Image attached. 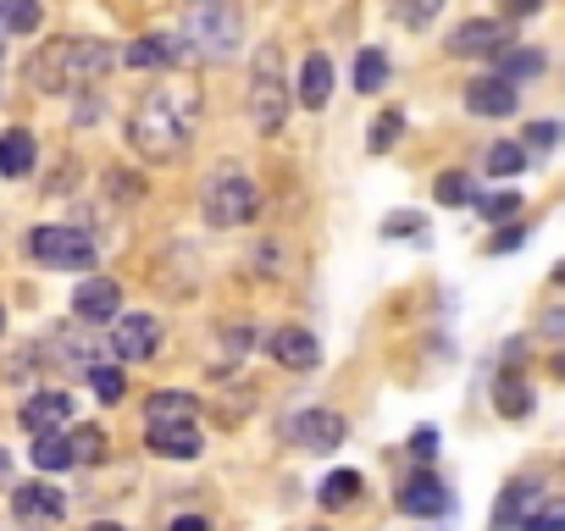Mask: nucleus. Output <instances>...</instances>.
<instances>
[{
	"instance_id": "obj_34",
	"label": "nucleus",
	"mask_w": 565,
	"mask_h": 531,
	"mask_svg": "<svg viewBox=\"0 0 565 531\" xmlns=\"http://www.w3.org/2000/svg\"><path fill=\"white\" fill-rule=\"evenodd\" d=\"M477 210H482V221H510V216H521V194L515 188H499V194H477Z\"/></svg>"
},
{
	"instance_id": "obj_40",
	"label": "nucleus",
	"mask_w": 565,
	"mask_h": 531,
	"mask_svg": "<svg viewBox=\"0 0 565 531\" xmlns=\"http://www.w3.org/2000/svg\"><path fill=\"white\" fill-rule=\"evenodd\" d=\"M521 243H526V227H504V232L488 238V254H504V249H521Z\"/></svg>"
},
{
	"instance_id": "obj_44",
	"label": "nucleus",
	"mask_w": 565,
	"mask_h": 531,
	"mask_svg": "<svg viewBox=\"0 0 565 531\" xmlns=\"http://www.w3.org/2000/svg\"><path fill=\"white\" fill-rule=\"evenodd\" d=\"M84 531H128V525H117V520H89Z\"/></svg>"
},
{
	"instance_id": "obj_3",
	"label": "nucleus",
	"mask_w": 565,
	"mask_h": 531,
	"mask_svg": "<svg viewBox=\"0 0 565 531\" xmlns=\"http://www.w3.org/2000/svg\"><path fill=\"white\" fill-rule=\"evenodd\" d=\"M200 216L211 227H249L260 216V188L249 183V172L238 166H216L200 183Z\"/></svg>"
},
{
	"instance_id": "obj_6",
	"label": "nucleus",
	"mask_w": 565,
	"mask_h": 531,
	"mask_svg": "<svg viewBox=\"0 0 565 531\" xmlns=\"http://www.w3.org/2000/svg\"><path fill=\"white\" fill-rule=\"evenodd\" d=\"M350 437V421L339 410H295L289 421H282V443H295V448H311V454H333L339 443Z\"/></svg>"
},
{
	"instance_id": "obj_43",
	"label": "nucleus",
	"mask_w": 565,
	"mask_h": 531,
	"mask_svg": "<svg viewBox=\"0 0 565 531\" xmlns=\"http://www.w3.org/2000/svg\"><path fill=\"white\" fill-rule=\"evenodd\" d=\"M543 333H548V338H565V311H554V316H543Z\"/></svg>"
},
{
	"instance_id": "obj_39",
	"label": "nucleus",
	"mask_w": 565,
	"mask_h": 531,
	"mask_svg": "<svg viewBox=\"0 0 565 531\" xmlns=\"http://www.w3.org/2000/svg\"><path fill=\"white\" fill-rule=\"evenodd\" d=\"M383 238H422V216L416 210H394L383 221Z\"/></svg>"
},
{
	"instance_id": "obj_26",
	"label": "nucleus",
	"mask_w": 565,
	"mask_h": 531,
	"mask_svg": "<svg viewBox=\"0 0 565 531\" xmlns=\"http://www.w3.org/2000/svg\"><path fill=\"white\" fill-rule=\"evenodd\" d=\"M493 62H499V78H510V84H526L543 73V51H521V45H504Z\"/></svg>"
},
{
	"instance_id": "obj_38",
	"label": "nucleus",
	"mask_w": 565,
	"mask_h": 531,
	"mask_svg": "<svg viewBox=\"0 0 565 531\" xmlns=\"http://www.w3.org/2000/svg\"><path fill=\"white\" fill-rule=\"evenodd\" d=\"M559 139H565L559 122H526V144L521 150H559Z\"/></svg>"
},
{
	"instance_id": "obj_23",
	"label": "nucleus",
	"mask_w": 565,
	"mask_h": 531,
	"mask_svg": "<svg viewBox=\"0 0 565 531\" xmlns=\"http://www.w3.org/2000/svg\"><path fill=\"white\" fill-rule=\"evenodd\" d=\"M493 410H499L504 421H526V415H532V388H526V377L504 371V377L493 382Z\"/></svg>"
},
{
	"instance_id": "obj_32",
	"label": "nucleus",
	"mask_w": 565,
	"mask_h": 531,
	"mask_svg": "<svg viewBox=\"0 0 565 531\" xmlns=\"http://www.w3.org/2000/svg\"><path fill=\"white\" fill-rule=\"evenodd\" d=\"M399 133H405V111H383V117L372 122V139H366V150H372V155H388V150L399 144Z\"/></svg>"
},
{
	"instance_id": "obj_30",
	"label": "nucleus",
	"mask_w": 565,
	"mask_h": 531,
	"mask_svg": "<svg viewBox=\"0 0 565 531\" xmlns=\"http://www.w3.org/2000/svg\"><path fill=\"white\" fill-rule=\"evenodd\" d=\"M67 448H73V465H100L106 459V432L100 426H73Z\"/></svg>"
},
{
	"instance_id": "obj_36",
	"label": "nucleus",
	"mask_w": 565,
	"mask_h": 531,
	"mask_svg": "<svg viewBox=\"0 0 565 531\" xmlns=\"http://www.w3.org/2000/svg\"><path fill=\"white\" fill-rule=\"evenodd\" d=\"M521 531H565V498H548V503H537V509L521 520Z\"/></svg>"
},
{
	"instance_id": "obj_41",
	"label": "nucleus",
	"mask_w": 565,
	"mask_h": 531,
	"mask_svg": "<svg viewBox=\"0 0 565 531\" xmlns=\"http://www.w3.org/2000/svg\"><path fill=\"white\" fill-rule=\"evenodd\" d=\"M499 7H504V23H521V18L543 12V0H499Z\"/></svg>"
},
{
	"instance_id": "obj_1",
	"label": "nucleus",
	"mask_w": 565,
	"mask_h": 531,
	"mask_svg": "<svg viewBox=\"0 0 565 531\" xmlns=\"http://www.w3.org/2000/svg\"><path fill=\"white\" fill-rule=\"evenodd\" d=\"M194 117H200V95L189 84L183 89H150L128 117V144L150 166H167L194 144Z\"/></svg>"
},
{
	"instance_id": "obj_31",
	"label": "nucleus",
	"mask_w": 565,
	"mask_h": 531,
	"mask_svg": "<svg viewBox=\"0 0 565 531\" xmlns=\"http://www.w3.org/2000/svg\"><path fill=\"white\" fill-rule=\"evenodd\" d=\"M388 12H394V23H405V29H433L438 12H444V0H388Z\"/></svg>"
},
{
	"instance_id": "obj_27",
	"label": "nucleus",
	"mask_w": 565,
	"mask_h": 531,
	"mask_svg": "<svg viewBox=\"0 0 565 531\" xmlns=\"http://www.w3.org/2000/svg\"><path fill=\"white\" fill-rule=\"evenodd\" d=\"M145 415H150V421H194V393H172V388H161V393L145 399Z\"/></svg>"
},
{
	"instance_id": "obj_11",
	"label": "nucleus",
	"mask_w": 565,
	"mask_h": 531,
	"mask_svg": "<svg viewBox=\"0 0 565 531\" xmlns=\"http://www.w3.org/2000/svg\"><path fill=\"white\" fill-rule=\"evenodd\" d=\"M117 62H122V67H134V73H156V67H189V62H194V51H189V40L145 34V40H134Z\"/></svg>"
},
{
	"instance_id": "obj_37",
	"label": "nucleus",
	"mask_w": 565,
	"mask_h": 531,
	"mask_svg": "<svg viewBox=\"0 0 565 531\" xmlns=\"http://www.w3.org/2000/svg\"><path fill=\"white\" fill-rule=\"evenodd\" d=\"M438 443H444V437H438V426H416L405 448H411V459H416V465H433V459H438Z\"/></svg>"
},
{
	"instance_id": "obj_21",
	"label": "nucleus",
	"mask_w": 565,
	"mask_h": 531,
	"mask_svg": "<svg viewBox=\"0 0 565 531\" xmlns=\"http://www.w3.org/2000/svg\"><path fill=\"white\" fill-rule=\"evenodd\" d=\"M34 161H40V150H34V133L29 128L0 133V177H29Z\"/></svg>"
},
{
	"instance_id": "obj_48",
	"label": "nucleus",
	"mask_w": 565,
	"mask_h": 531,
	"mask_svg": "<svg viewBox=\"0 0 565 531\" xmlns=\"http://www.w3.org/2000/svg\"><path fill=\"white\" fill-rule=\"evenodd\" d=\"M0 56H7V45H0Z\"/></svg>"
},
{
	"instance_id": "obj_15",
	"label": "nucleus",
	"mask_w": 565,
	"mask_h": 531,
	"mask_svg": "<svg viewBox=\"0 0 565 531\" xmlns=\"http://www.w3.org/2000/svg\"><path fill=\"white\" fill-rule=\"evenodd\" d=\"M12 514H18L23 525H56V520L67 514V498H62V487H51V481H29V487L12 492Z\"/></svg>"
},
{
	"instance_id": "obj_2",
	"label": "nucleus",
	"mask_w": 565,
	"mask_h": 531,
	"mask_svg": "<svg viewBox=\"0 0 565 531\" xmlns=\"http://www.w3.org/2000/svg\"><path fill=\"white\" fill-rule=\"evenodd\" d=\"M183 40L200 62L227 67L244 51V7L238 0H189L183 7Z\"/></svg>"
},
{
	"instance_id": "obj_14",
	"label": "nucleus",
	"mask_w": 565,
	"mask_h": 531,
	"mask_svg": "<svg viewBox=\"0 0 565 531\" xmlns=\"http://www.w3.org/2000/svg\"><path fill=\"white\" fill-rule=\"evenodd\" d=\"M266 355L282 366V371H317L322 366V344L306 333V327H277L266 338Z\"/></svg>"
},
{
	"instance_id": "obj_42",
	"label": "nucleus",
	"mask_w": 565,
	"mask_h": 531,
	"mask_svg": "<svg viewBox=\"0 0 565 531\" xmlns=\"http://www.w3.org/2000/svg\"><path fill=\"white\" fill-rule=\"evenodd\" d=\"M167 531H211V520H205V514H172Z\"/></svg>"
},
{
	"instance_id": "obj_33",
	"label": "nucleus",
	"mask_w": 565,
	"mask_h": 531,
	"mask_svg": "<svg viewBox=\"0 0 565 531\" xmlns=\"http://www.w3.org/2000/svg\"><path fill=\"white\" fill-rule=\"evenodd\" d=\"M521 166H526V150H521V144L499 139V144L488 150V177H521Z\"/></svg>"
},
{
	"instance_id": "obj_46",
	"label": "nucleus",
	"mask_w": 565,
	"mask_h": 531,
	"mask_svg": "<svg viewBox=\"0 0 565 531\" xmlns=\"http://www.w3.org/2000/svg\"><path fill=\"white\" fill-rule=\"evenodd\" d=\"M554 283H559V289H565V260H559V266H554Z\"/></svg>"
},
{
	"instance_id": "obj_20",
	"label": "nucleus",
	"mask_w": 565,
	"mask_h": 531,
	"mask_svg": "<svg viewBox=\"0 0 565 531\" xmlns=\"http://www.w3.org/2000/svg\"><path fill=\"white\" fill-rule=\"evenodd\" d=\"M117 67V51L106 40H73V89L78 84H95Z\"/></svg>"
},
{
	"instance_id": "obj_18",
	"label": "nucleus",
	"mask_w": 565,
	"mask_h": 531,
	"mask_svg": "<svg viewBox=\"0 0 565 531\" xmlns=\"http://www.w3.org/2000/svg\"><path fill=\"white\" fill-rule=\"evenodd\" d=\"M532 503H537V476L504 481V492H499V503H493V531H521V520L532 514Z\"/></svg>"
},
{
	"instance_id": "obj_12",
	"label": "nucleus",
	"mask_w": 565,
	"mask_h": 531,
	"mask_svg": "<svg viewBox=\"0 0 565 531\" xmlns=\"http://www.w3.org/2000/svg\"><path fill=\"white\" fill-rule=\"evenodd\" d=\"M73 316H78L84 327H111V322L122 316V289H117L111 278H84L78 294H73Z\"/></svg>"
},
{
	"instance_id": "obj_29",
	"label": "nucleus",
	"mask_w": 565,
	"mask_h": 531,
	"mask_svg": "<svg viewBox=\"0 0 565 531\" xmlns=\"http://www.w3.org/2000/svg\"><path fill=\"white\" fill-rule=\"evenodd\" d=\"M433 199H438V205H449V210H460V205H477V183H471L466 172H438V183H433Z\"/></svg>"
},
{
	"instance_id": "obj_25",
	"label": "nucleus",
	"mask_w": 565,
	"mask_h": 531,
	"mask_svg": "<svg viewBox=\"0 0 565 531\" xmlns=\"http://www.w3.org/2000/svg\"><path fill=\"white\" fill-rule=\"evenodd\" d=\"M40 0H0V34H40Z\"/></svg>"
},
{
	"instance_id": "obj_7",
	"label": "nucleus",
	"mask_w": 565,
	"mask_h": 531,
	"mask_svg": "<svg viewBox=\"0 0 565 531\" xmlns=\"http://www.w3.org/2000/svg\"><path fill=\"white\" fill-rule=\"evenodd\" d=\"M23 84L34 95H67L73 89V40H45L29 67H23Z\"/></svg>"
},
{
	"instance_id": "obj_45",
	"label": "nucleus",
	"mask_w": 565,
	"mask_h": 531,
	"mask_svg": "<svg viewBox=\"0 0 565 531\" xmlns=\"http://www.w3.org/2000/svg\"><path fill=\"white\" fill-rule=\"evenodd\" d=\"M554 377H559V382H565V349H559V355H554Z\"/></svg>"
},
{
	"instance_id": "obj_22",
	"label": "nucleus",
	"mask_w": 565,
	"mask_h": 531,
	"mask_svg": "<svg viewBox=\"0 0 565 531\" xmlns=\"http://www.w3.org/2000/svg\"><path fill=\"white\" fill-rule=\"evenodd\" d=\"M361 492H366L361 470H328V481H322L317 503H322L328 514H339V509H355V503H361Z\"/></svg>"
},
{
	"instance_id": "obj_4",
	"label": "nucleus",
	"mask_w": 565,
	"mask_h": 531,
	"mask_svg": "<svg viewBox=\"0 0 565 531\" xmlns=\"http://www.w3.org/2000/svg\"><path fill=\"white\" fill-rule=\"evenodd\" d=\"M249 117H255V128L266 139L282 133V122H289V84H282L277 45H260L255 62H249Z\"/></svg>"
},
{
	"instance_id": "obj_8",
	"label": "nucleus",
	"mask_w": 565,
	"mask_h": 531,
	"mask_svg": "<svg viewBox=\"0 0 565 531\" xmlns=\"http://www.w3.org/2000/svg\"><path fill=\"white\" fill-rule=\"evenodd\" d=\"M510 45V23L504 18H466L455 34H449V56L455 62H477V56H499Z\"/></svg>"
},
{
	"instance_id": "obj_16",
	"label": "nucleus",
	"mask_w": 565,
	"mask_h": 531,
	"mask_svg": "<svg viewBox=\"0 0 565 531\" xmlns=\"http://www.w3.org/2000/svg\"><path fill=\"white\" fill-rule=\"evenodd\" d=\"M515 106H521V95H515V84L499 78V73L466 84V111H471V117H515Z\"/></svg>"
},
{
	"instance_id": "obj_47",
	"label": "nucleus",
	"mask_w": 565,
	"mask_h": 531,
	"mask_svg": "<svg viewBox=\"0 0 565 531\" xmlns=\"http://www.w3.org/2000/svg\"><path fill=\"white\" fill-rule=\"evenodd\" d=\"M0 327H7V311H0Z\"/></svg>"
},
{
	"instance_id": "obj_35",
	"label": "nucleus",
	"mask_w": 565,
	"mask_h": 531,
	"mask_svg": "<svg viewBox=\"0 0 565 531\" xmlns=\"http://www.w3.org/2000/svg\"><path fill=\"white\" fill-rule=\"evenodd\" d=\"M84 377H89V388H95V399H100V404H122L128 382H122V371H117V366H89Z\"/></svg>"
},
{
	"instance_id": "obj_17",
	"label": "nucleus",
	"mask_w": 565,
	"mask_h": 531,
	"mask_svg": "<svg viewBox=\"0 0 565 531\" xmlns=\"http://www.w3.org/2000/svg\"><path fill=\"white\" fill-rule=\"evenodd\" d=\"M67 415H73V399L67 393H56V388H45V393H29L23 399V410H18V421H23V432H62L67 426Z\"/></svg>"
},
{
	"instance_id": "obj_10",
	"label": "nucleus",
	"mask_w": 565,
	"mask_h": 531,
	"mask_svg": "<svg viewBox=\"0 0 565 531\" xmlns=\"http://www.w3.org/2000/svg\"><path fill=\"white\" fill-rule=\"evenodd\" d=\"M145 448H150L156 459H178V465H189V459L205 454V437H200L194 421H150V426H145Z\"/></svg>"
},
{
	"instance_id": "obj_19",
	"label": "nucleus",
	"mask_w": 565,
	"mask_h": 531,
	"mask_svg": "<svg viewBox=\"0 0 565 531\" xmlns=\"http://www.w3.org/2000/svg\"><path fill=\"white\" fill-rule=\"evenodd\" d=\"M295 100H300L306 111H322V106L333 100V62H328L322 51H311V56H306V67H300V89H295Z\"/></svg>"
},
{
	"instance_id": "obj_13",
	"label": "nucleus",
	"mask_w": 565,
	"mask_h": 531,
	"mask_svg": "<svg viewBox=\"0 0 565 531\" xmlns=\"http://www.w3.org/2000/svg\"><path fill=\"white\" fill-rule=\"evenodd\" d=\"M161 349V322L156 316H117L111 322V355L128 366V360H156Z\"/></svg>"
},
{
	"instance_id": "obj_28",
	"label": "nucleus",
	"mask_w": 565,
	"mask_h": 531,
	"mask_svg": "<svg viewBox=\"0 0 565 531\" xmlns=\"http://www.w3.org/2000/svg\"><path fill=\"white\" fill-rule=\"evenodd\" d=\"M383 84H388V56H383L377 45H366V51L355 56V89H361V95H377Z\"/></svg>"
},
{
	"instance_id": "obj_24",
	"label": "nucleus",
	"mask_w": 565,
	"mask_h": 531,
	"mask_svg": "<svg viewBox=\"0 0 565 531\" xmlns=\"http://www.w3.org/2000/svg\"><path fill=\"white\" fill-rule=\"evenodd\" d=\"M29 459H34V470H67L73 465V448H67V432H40L34 443H29Z\"/></svg>"
},
{
	"instance_id": "obj_9",
	"label": "nucleus",
	"mask_w": 565,
	"mask_h": 531,
	"mask_svg": "<svg viewBox=\"0 0 565 531\" xmlns=\"http://www.w3.org/2000/svg\"><path fill=\"white\" fill-rule=\"evenodd\" d=\"M449 487L438 481V470H416L411 481H399V492H394V509L399 514H411V520H438V514H449Z\"/></svg>"
},
{
	"instance_id": "obj_5",
	"label": "nucleus",
	"mask_w": 565,
	"mask_h": 531,
	"mask_svg": "<svg viewBox=\"0 0 565 531\" xmlns=\"http://www.w3.org/2000/svg\"><path fill=\"white\" fill-rule=\"evenodd\" d=\"M23 249H29L40 266H51V272H84V266H95V238H89L84 227H62V221L34 227V232L23 238Z\"/></svg>"
}]
</instances>
